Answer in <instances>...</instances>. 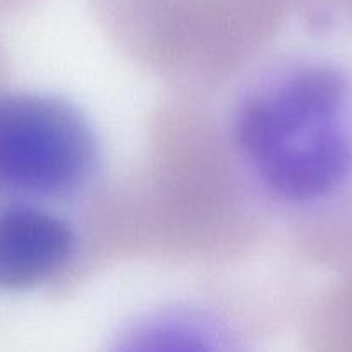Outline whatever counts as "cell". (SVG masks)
I'll return each mask as SVG.
<instances>
[{"instance_id": "6da1fadb", "label": "cell", "mask_w": 352, "mask_h": 352, "mask_svg": "<svg viewBox=\"0 0 352 352\" xmlns=\"http://www.w3.org/2000/svg\"><path fill=\"white\" fill-rule=\"evenodd\" d=\"M227 140L268 208L289 217L330 208L352 188V72L309 54L265 62L234 93Z\"/></svg>"}, {"instance_id": "7a4b0ae2", "label": "cell", "mask_w": 352, "mask_h": 352, "mask_svg": "<svg viewBox=\"0 0 352 352\" xmlns=\"http://www.w3.org/2000/svg\"><path fill=\"white\" fill-rule=\"evenodd\" d=\"M103 162L102 138L78 103L41 89L0 91V206L64 212L95 191Z\"/></svg>"}, {"instance_id": "3957f363", "label": "cell", "mask_w": 352, "mask_h": 352, "mask_svg": "<svg viewBox=\"0 0 352 352\" xmlns=\"http://www.w3.org/2000/svg\"><path fill=\"white\" fill-rule=\"evenodd\" d=\"M79 251V234L64 212L0 206V292L24 294L60 277Z\"/></svg>"}, {"instance_id": "277c9868", "label": "cell", "mask_w": 352, "mask_h": 352, "mask_svg": "<svg viewBox=\"0 0 352 352\" xmlns=\"http://www.w3.org/2000/svg\"><path fill=\"white\" fill-rule=\"evenodd\" d=\"M107 352H251L243 330L192 301L151 306L124 323Z\"/></svg>"}]
</instances>
